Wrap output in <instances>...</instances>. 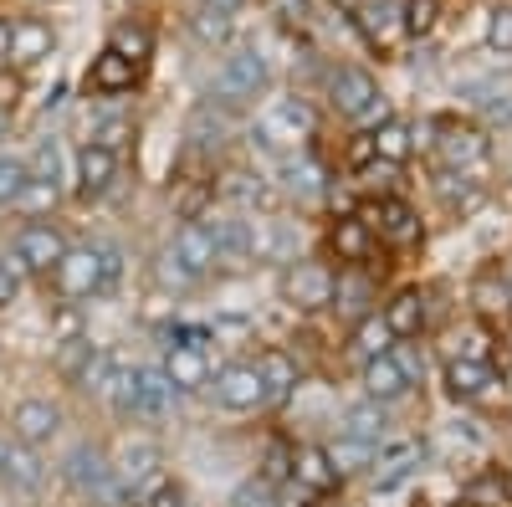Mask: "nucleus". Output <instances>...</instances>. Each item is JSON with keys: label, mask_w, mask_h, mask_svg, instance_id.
Returning a JSON list of instances; mask_svg holds the SVG:
<instances>
[{"label": "nucleus", "mask_w": 512, "mask_h": 507, "mask_svg": "<svg viewBox=\"0 0 512 507\" xmlns=\"http://www.w3.org/2000/svg\"><path fill=\"white\" fill-rule=\"evenodd\" d=\"M241 6H246V0H200V11H210V16H231V21H236Z\"/></svg>", "instance_id": "57"}, {"label": "nucleus", "mask_w": 512, "mask_h": 507, "mask_svg": "<svg viewBox=\"0 0 512 507\" xmlns=\"http://www.w3.org/2000/svg\"><path fill=\"white\" fill-rule=\"evenodd\" d=\"M287 477H292V451H287V441H272L267 461H262V482L272 487V482H287Z\"/></svg>", "instance_id": "46"}, {"label": "nucleus", "mask_w": 512, "mask_h": 507, "mask_svg": "<svg viewBox=\"0 0 512 507\" xmlns=\"http://www.w3.org/2000/svg\"><path fill=\"white\" fill-rule=\"evenodd\" d=\"M328 98H333L338 113L354 118V123H384V118H390L379 82H374L364 67H338V72L328 77Z\"/></svg>", "instance_id": "3"}, {"label": "nucleus", "mask_w": 512, "mask_h": 507, "mask_svg": "<svg viewBox=\"0 0 512 507\" xmlns=\"http://www.w3.org/2000/svg\"><path fill=\"white\" fill-rule=\"evenodd\" d=\"M359 26H364L369 41L390 47L395 31L405 26V6H400V0H364V6H359Z\"/></svg>", "instance_id": "25"}, {"label": "nucleus", "mask_w": 512, "mask_h": 507, "mask_svg": "<svg viewBox=\"0 0 512 507\" xmlns=\"http://www.w3.org/2000/svg\"><path fill=\"white\" fill-rule=\"evenodd\" d=\"M384 323H390L395 338H415L425 328V292L405 287L400 298H390V308H384Z\"/></svg>", "instance_id": "28"}, {"label": "nucleus", "mask_w": 512, "mask_h": 507, "mask_svg": "<svg viewBox=\"0 0 512 507\" xmlns=\"http://www.w3.org/2000/svg\"><path fill=\"white\" fill-rule=\"evenodd\" d=\"M436 26V0H405V31L425 36Z\"/></svg>", "instance_id": "50"}, {"label": "nucleus", "mask_w": 512, "mask_h": 507, "mask_svg": "<svg viewBox=\"0 0 512 507\" xmlns=\"http://www.w3.org/2000/svg\"><path fill=\"white\" fill-rule=\"evenodd\" d=\"M226 134H231V123H226V108H221V103H195V108H190L185 139H190L195 149H216Z\"/></svg>", "instance_id": "26"}, {"label": "nucleus", "mask_w": 512, "mask_h": 507, "mask_svg": "<svg viewBox=\"0 0 512 507\" xmlns=\"http://www.w3.org/2000/svg\"><path fill=\"white\" fill-rule=\"evenodd\" d=\"M369 149H374V159H384V164H405L410 149H415V139H410V129H405L400 118H384L379 129L369 134Z\"/></svg>", "instance_id": "31"}, {"label": "nucleus", "mask_w": 512, "mask_h": 507, "mask_svg": "<svg viewBox=\"0 0 512 507\" xmlns=\"http://www.w3.org/2000/svg\"><path fill=\"white\" fill-rule=\"evenodd\" d=\"M62 477H67V487H72L77 497H123V492L113 487V461H108L103 446H93V441H82V446L67 451Z\"/></svg>", "instance_id": "4"}, {"label": "nucleus", "mask_w": 512, "mask_h": 507, "mask_svg": "<svg viewBox=\"0 0 512 507\" xmlns=\"http://www.w3.org/2000/svg\"><path fill=\"white\" fill-rule=\"evenodd\" d=\"M210 395H216L221 410H256L262 405V374H256V364H226L216 374V385H210Z\"/></svg>", "instance_id": "9"}, {"label": "nucleus", "mask_w": 512, "mask_h": 507, "mask_svg": "<svg viewBox=\"0 0 512 507\" xmlns=\"http://www.w3.org/2000/svg\"><path fill=\"white\" fill-rule=\"evenodd\" d=\"M349 349H354L359 359H379V354H390V349H395V333H390V323H384L379 313H369V318H359Z\"/></svg>", "instance_id": "36"}, {"label": "nucleus", "mask_w": 512, "mask_h": 507, "mask_svg": "<svg viewBox=\"0 0 512 507\" xmlns=\"http://www.w3.org/2000/svg\"><path fill=\"white\" fill-rule=\"evenodd\" d=\"M113 364H118V359H113V354L98 344V349H93V359L77 369V379H72V385H77V390H98V395H103V390H108V374H113Z\"/></svg>", "instance_id": "41"}, {"label": "nucleus", "mask_w": 512, "mask_h": 507, "mask_svg": "<svg viewBox=\"0 0 512 507\" xmlns=\"http://www.w3.org/2000/svg\"><path fill=\"white\" fill-rule=\"evenodd\" d=\"M169 400H175V385L164 379V369H139V420L164 415Z\"/></svg>", "instance_id": "37"}, {"label": "nucleus", "mask_w": 512, "mask_h": 507, "mask_svg": "<svg viewBox=\"0 0 512 507\" xmlns=\"http://www.w3.org/2000/svg\"><path fill=\"white\" fill-rule=\"evenodd\" d=\"M267 57L256 52V47H236L226 62H221V72H216V82H210V103H221V108H241V103H251L256 93L267 88Z\"/></svg>", "instance_id": "2"}, {"label": "nucleus", "mask_w": 512, "mask_h": 507, "mask_svg": "<svg viewBox=\"0 0 512 507\" xmlns=\"http://www.w3.org/2000/svg\"><path fill=\"white\" fill-rule=\"evenodd\" d=\"M436 195H441V205L451 210V216H472V210L482 205V185L456 175V169H446V175L436 180Z\"/></svg>", "instance_id": "32"}, {"label": "nucleus", "mask_w": 512, "mask_h": 507, "mask_svg": "<svg viewBox=\"0 0 512 507\" xmlns=\"http://www.w3.org/2000/svg\"><path fill=\"white\" fill-rule=\"evenodd\" d=\"M57 333H62V338H77V333H82V323H77V313H72V308L57 318Z\"/></svg>", "instance_id": "58"}, {"label": "nucleus", "mask_w": 512, "mask_h": 507, "mask_svg": "<svg viewBox=\"0 0 512 507\" xmlns=\"http://www.w3.org/2000/svg\"><path fill=\"white\" fill-rule=\"evenodd\" d=\"M134 82H139V67L128 62V57H118L113 47H108V52H98V57H93V67H88V88H93V93H103V98L128 93Z\"/></svg>", "instance_id": "21"}, {"label": "nucleus", "mask_w": 512, "mask_h": 507, "mask_svg": "<svg viewBox=\"0 0 512 507\" xmlns=\"http://www.w3.org/2000/svg\"><path fill=\"white\" fill-rule=\"evenodd\" d=\"M364 390H369V400L390 405V400H400L410 390V379H405V369L390 354H379V359H364Z\"/></svg>", "instance_id": "24"}, {"label": "nucleus", "mask_w": 512, "mask_h": 507, "mask_svg": "<svg viewBox=\"0 0 512 507\" xmlns=\"http://www.w3.org/2000/svg\"><path fill=\"white\" fill-rule=\"evenodd\" d=\"M57 47V36L47 21H36V16H21L11 21V47H6V62L11 67H36V62H47Z\"/></svg>", "instance_id": "11"}, {"label": "nucleus", "mask_w": 512, "mask_h": 507, "mask_svg": "<svg viewBox=\"0 0 512 507\" xmlns=\"http://www.w3.org/2000/svg\"><path fill=\"white\" fill-rule=\"evenodd\" d=\"M52 282L62 298H93L98 292V246H67L52 267Z\"/></svg>", "instance_id": "7"}, {"label": "nucleus", "mask_w": 512, "mask_h": 507, "mask_svg": "<svg viewBox=\"0 0 512 507\" xmlns=\"http://www.w3.org/2000/svg\"><path fill=\"white\" fill-rule=\"evenodd\" d=\"M384 431H390V415H384V405H379V400H364V405H354V410L344 415V436H359V441L379 446V441H384Z\"/></svg>", "instance_id": "35"}, {"label": "nucleus", "mask_w": 512, "mask_h": 507, "mask_svg": "<svg viewBox=\"0 0 512 507\" xmlns=\"http://www.w3.org/2000/svg\"><path fill=\"white\" fill-rule=\"evenodd\" d=\"M128 139V118H118V113H108V118H98L93 123V144H103V149H113L118 154V144Z\"/></svg>", "instance_id": "48"}, {"label": "nucleus", "mask_w": 512, "mask_h": 507, "mask_svg": "<svg viewBox=\"0 0 512 507\" xmlns=\"http://www.w3.org/2000/svg\"><path fill=\"white\" fill-rule=\"evenodd\" d=\"M369 303H374V282L369 277H359V272L333 277V308L338 313H349L359 323V318H369Z\"/></svg>", "instance_id": "30"}, {"label": "nucleus", "mask_w": 512, "mask_h": 507, "mask_svg": "<svg viewBox=\"0 0 512 507\" xmlns=\"http://www.w3.org/2000/svg\"><path fill=\"white\" fill-rule=\"evenodd\" d=\"M21 282H26V267L16 262V251H11V257H0V308H11V303H16Z\"/></svg>", "instance_id": "47"}, {"label": "nucleus", "mask_w": 512, "mask_h": 507, "mask_svg": "<svg viewBox=\"0 0 512 507\" xmlns=\"http://www.w3.org/2000/svg\"><path fill=\"white\" fill-rule=\"evenodd\" d=\"M108 47H113L118 57H128V62L139 67V62H144V57L154 52V36H149L144 26H128V21H123V26L113 31V41H108Z\"/></svg>", "instance_id": "39"}, {"label": "nucleus", "mask_w": 512, "mask_h": 507, "mask_svg": "<svg viewBox=\"0 0 512 507\" xmlns=\"http://www.w3.org/2000/svg\"><path fill=\"white\" fill-rule=\"evenodd\" d=\"M159 472V446L154 441H128L123 451H118V461H113V487L118 492H134L144 477H154Z\"/></svg>", "instance_id": "20"}, {"label": "nucleus", "mask_w": 512, "mask_h": 507, "mask_svg": "<svg viewBox=\"0 0 512 507\" xmlns=\"http://www.w3.org/2000/svg\"><path fill=\"white\" fill-rule=\"evenodd\" d=\"M108 400H113V410L123 415V420H139V369H123V364H113V374H108V390H103Z\"/></svg>", "instance_id": "38"}, {"label": "nucleus", "mask_w": 512, "mask_h": 507, "mask_svg": "<svg viewBox=\"0 0 512 507\" xmlns=\"http://www.w3.org/2000/svg\"><path fill=\"white\" fill-rule=\"evenodd\" d=\"M292 482L303 487V492H313V497L333 492V487H338V472H333L328 451H323V446H297V451H292Z\"/></svg>", "instance_id": "19"}, {"label": "nucleus", "mask_w": 512, "mask_h": 507, "mask_svg": "<svg viewBox=\"0 0 512 507\" xmlns=\"http://www.w3.org/2000/svg\"><path fill=\"white\" fill-rule=\"evenodd\" d=\"M205 200H210V185H190V190L180 195V221H200Z\"/></svg>", "instance_id": "55"}, {"label": "nucleus", "mask_w": 512, "mask_h": 507, "mask_svg": "<svg viewBox=\"0 0 512 507\" xmlns=\"http://www.w3.org/2000/svg\"><path fill=\"white\" fill-rule=\"evenodd\" d=\"M169 251V257H175L195 282L210 272V267H216V246H210V231H205V221H185L180 231H175V241H169L164 246Z\"/></svg>", "instance_id": "14"}, {"label": "nucleus", "mask_w": 512, "mask_h": 507, "mask_svg": "<svg viewBox=\"0 0 512 507\" xmlns=\"http://www.w3.org/2000/svg\"><path fill=\"white\" fill-rule=\"evenodd\" d=\"M159 282L164 287H175V292H185V287H195V277L175 262V257H169V251H164V257H159Z\"/></svg>", "instance_id": "53"}, {"label": "nucleus", "mask_w": 512, "mask_h": 507, "mask_svg": "<svg viewBox=\"0 0 512 507\" xmlns=\"http://www.w3.org/2000/svg\"><path fill=\"white\" fill-rule=\"evenodd\" d=\"M221 195L231 200V205H241V210H267L272 205V190H267V180L262 175H251V169H231V175L221 180Z\"/></svg>", "instance_id": "27"}, {"label": "nucleus", "mask_w": 512, "mask_h": 507, "mask_svg": "<svg viewBox=\"0 0 512 507\" xmlns=\"http://www.w3.org/2000/svg\"><path fill=\"white\" fill-rule=\"evenodd\" d=\"M492 385H497V374H492V364H482V359H451V369H446L451 400H482Z\"/></svg>", "instance_id": "23"}, {"label": "nucleus", "mask_w": 512, "mask_h": 507, "mask_svg": "<svg viewBox=\"0 0 512 507\" xmlns=\"http://www.w3.org/2000/svg\"><path fill=\"white\" fill-rule=\"evenodd\" d=\"M144 507H190V497H185V487H175V482H159V487L144 497Z\"/></svg>", "instance_id": "54"}, {"label": "nucleus", "mask_w": 512, "mask_h": 507, "mask_svg": "<svg viewBox=\"0 0 512 507\" xmlns=\"http://www.w3.org/2000/svg\"><path fill=\"white\" fill-rule=\"evenodd\" d=\"M113 175H118V154H113V149H103V144H93V139L77 149V195H82V200L108 195V190H113Z\"/></svg>", "instance_id": "12"}, {"label": "nucleus", "mask_w": 512, "mask_h": 507, "mask_svg": "<svg viewBox=\"0 0 512 507\" xmlns=\"http://www.w3.org/2000/svg\"><path fill=\"white\" fill-rule=\"evenodd\" d=\"M26 180H31L26 159H11V154H0V205H16V195L26 190Z\"/></svg>", "instance_id": "44"}, {"label": "nucleus", "mask_w": 512, "mask_h": 507, "mask_svg": "<svg viewBox=\"0 0 512 507\" xmlns=\"http://www.w3.org/2000/svg\"><path fill=\"white\" fill-rule=\"evenodd\" d=\"M0 134H6V118H0Z\"/></svg>", "instance_id": "60"}, {"label": "nucleus", "mask_w": 512, "mask_h": 507, "mask_svg": "<svg viewBox=\"0 0 512 507\" xmlns=\"http://www.w3.org/2000/svg\"><path fill=\"white\" fill-rule=\"evenodd\" d=\"M313 129H318L313 108H308L303 98H282V103H272L262 118L251 123V144H262V149H272V154H297Z\"/></svg>", "instance_id": "1"}, {"label": "nucleus", "mask_w": 512, "mask_h": 507, "mask_svg": "<svg viewBox=\"0 0 512 507\" xmlns=\"http://www.w3.org/2000/svg\"><path fill=\"white\" fill-rule=\"evenodd\" d=\"M123 277V257H118V246H98V292H113Z\"/></svg>", "instance_id": "49"}, {"label": "nucleus", "mask_w": 512, "mask_h": 507, "mask_svg": "<svg viewBox=\"0 0 512 507\" xmlns=\"http://www.w3.org/2000/svg\"><path fill=\"white\" fill-rule=\"evenodd\" d=\"M267 6L282 16V21H308V11H313V0H267Z\"/></svg>", "instance_id": "56"}, {"label": "nucleus", "mask_w": 512, "mask_h": 507, "mask_svg": "<svg viewBox=\"0 0 512 507\" xmlns=\"http://www.w3.org/2000/svg\"><path fill=\"white\" fill-rule=\"evenodd\" d=\"M415 467H420V446H395V451L374 467V492H395L400 482L415 477Z\"/></svg>", "instance_id": "34"}, {"label": "nucleus", "mask_w": 512, "mask_h": 507, "mask_svg": "<svg viewBox=\"0 0 512 507\" xmlns=\"http://www.w3.org/2000/svg\"><path fill=\"white\" fill-rule=\"evenodd\" d=\"M487 36H492V47H497V52H512V6H497V11H492Z\"/></svg>", "instance_id": "52"}, {"label": "nucleus", "mask_w": 512, "mask_h": 507, "mask_svg": "<svg viewBox=\"0 0 512 507\" xmlns=\"http://www.w3.org/2000/svg\"><path fill=\"white\" fill-rule=\"evenodd\" d=\"M282 190L292 195V200H318L323 190H328V175H323V164L313 159V154H282Z\"/></svg>", "instance_id": "18"}, {"label": "nucleus", "mask_w": 512, "mask_h": 507, "mask_svg": "<svg viewBox=\"0 0 512 507\" xmlns=\"http://www.w3.org/2000/svg\"><path fill=\"white\" fill-rule=\"evenodd\" d=\"M26 169H31V180L62 185V149H57V139H41V149L26 159Z\"/></svg>", "instance_id": "43"}, {"label": "nucleus", "mask_w": 512, "mask_h": 507, "mask_svg": "<svg viewBox=\"0 0 512 507\" xmlns=\"http://www.w3.org/2000/svg\"><path fill=\"white\" fill-rule=\"evenodd\" d=\"M231 507H277V497H272L267 482H246V487H236Z\"/></svg>", "instance_id": "51"}, {"label": "nucleus", "mask_w": 512, "mask_h": 507, "mask_svg": "<svg viewBox=\"0 0 512 507\" xmlns=\"http://www.w3.org/2000/svg\"><path fill=\"white\" fill-rule=\"evenodd\" d=\"M6 47H11V21H0V62H6Z\"/></svg>", "instance_id": "59"}, {"label": "nucleus", "mask_w": 512, "mask_h": 507, "mask_svg": "<svg viewBox=\"0 0 512 507\" xmlns=\"http://www.w3.org/2000/svg\"><path fill=\"white\" fill-rule=\"evenodd\" d=\"M323 451H328V461H333L338 482L374 467V446H369V441H359V436H338V441H333V446H323Z\"/></svg>", "instance_id": "33"}, {"label": "nucleus", "mask_w": 512, "mask_h": 507, "mask_svg": "<svg viewBox=\"0 0 512 507\" xmlns=\"http://www.w3.org/2000/svg\"><path fill=\"white\" fill-rule=\"evenodd\" d=\"M333 251H338V262H364L369 251H374V231H369V221H359V216H338V226H333Z\"/></svg>", "instance_id": "29"}, {"label": "nucleus", "mask_w": 512, "mask_h": 507, "mask_svg": "<svg viewBox=\"0 0 512 507\" xmlns=\"http://www.w3.org/2000/svg\"><path fill=\"white\" fill-rule=\"evenodd\" d=\"M164 379L175 385V395H195L210 385V364H205V349H190V344H169L164 354Z\"/></svg>", "instance_id": "16"}, {"label": "nucleus", "mask_w": 512, "mask_h": 507, "mask_svg": "<svg viewBox=\"0 0 512 507\" xmlns=\"http://www.w3.org/2000/svg\"><path fill=\"white\" fill-rule=\"evenodd\" d=\"M57 431H62V410L52 400H21L11 415V436L21 446H47Z\"/></svg>", "instance_id": "13"}, {"label": "nucleus", "mask_w": 512, "mask_h": 507, "mask_svg": "<svg viewBox=\"0 0 512 507\" xmlns=\"http://www.w3.org/2000/svg\"><path fill=\"white\" fill-rule=\"evenodd\" d=\"M436 154H441V164L446 169H477L482 159H487V139H482V129H472V123H436Z\"/></svg>", "instance_id": "8"}, {"label": "nucleus", "mask_w": 512, "mask_h": 507, "mask_svg": "<svg viewBox=\"0 0 512 507\" xmlns=\"http://www.w3.org/2000/svg\"><path fill=\"white\" fill-rule=\"evenodd\" d=\"M236 21L231 16H210V11H195V36L205 41V47H216V41H231Z\"/></svg>", "instance_id": "45"}, {"label": "nucleus", "mask_w": 512, "mask_h": 507, "mask_svg": "<svg viewBox=\"0 0 512 507\" xmlns=\"http://www.w3.org/2000/svg\"><path fill=\"white\" fill-rule=\"evenodd\" d=\"M282 298L303 313H318V308H333V272L323 262H292L282 272Z\"/></svg>", "instance_id": "5"}, {"label": "nucleus", "mask_w": 512, "mask_h": 507, "mask_svg": "<svg viewBox=\"0 0 512 507\" xmlns=\"http://www.w3.org/2000/svg\"><path fill=\"white\" fill-rule=\"evenodd\" d=\"M374 221H379V236L395 241V246H415L420 241V216H415L405 200H395V195H384L374 205Z\"/></svg>", "instance_id": "22"}, {"label": "nucleus", "mask_w": 512, "mask_h": 507, "mask_svg": "<svg viewBox=\"0 0 512 507\" xmlns=\"http://www.w3.org/2000/svg\"><path fill=\"white\" fill-rule=\"evenodd\" d=\"M0 482H6L11 492H41V482H47V467H41L36 446H21L16 436L0 441Z\"/></svg>", "instance_id": "10"}, {"label": "nucleus", "mask_w": 512, "mask_h": 507, "mask_svg": "<svg viewBox=\"0 0 512 507\" xmlns=\"http://www.w3.org/2000/svg\"><path fill=\"white\" fill-rule=\"evenodd\" d=\"M57 200H62V185H47V180H26V190L16 195L26 216H47V210H57Z\"/></svg>", "instance_id": "42"}, {"label": "nucleus", "mask_w": 512, "mask_h": 507, "mask_svg": "<svg viewBox=\"0 0 512 507\" xmlns=\"http://www.w3.org/2000/svg\"><path fill=\"white\" fill-rule=\"evenodd\" d=\"M93 349H98V344H93L88 333H77V338H62V349H57V374H62V379H77V369L93 359Z\"/></svg>", "instance_id": "40"}, {"label": "nucleus", "mask_w": 512, "mask_h": 507, "mask_svg": "<svg viewBox=\"0 0 512 507\" xmlns=\"http://www.w3.org/2000/svg\"><path fill=\"white\" fill-rule=\"evenodd\" d=\"M256 374H262V405H287L297 390V359L287 349H267L256 359Z\"/></svg>", "instance_id": "17"}, {"label": "nucleus", "mask_w": 512, "mask_h": 507, "mask_svg": "<svg viewBox=\"0 0 512 507\" xmlns=\"http://www.w3.org/2000/svg\"><path fill=\"white\" fill-rule=\"evenodd\" d=\"M205 231H210V246H216V262L226 267L251 262V216H216L205 221Z\"/></svg>", "instance_id": "15"}, {"label": "nucleus", "mask_w": 512, "mask_h": 507, "mask_svg": "<svg viewBox=\"0 0 512 507\" xmlns=\"http://www.w3.org/2000/svg\"><path fill=\"white\" fill-rule=\"evenodd\" d=\"M62 251H67V236L52 226V221H31V226H21V236H16V262L26 267V277L36 272H52L57 262H62Z\"/></svg>", "instance_id": "6"}]
</instances>
